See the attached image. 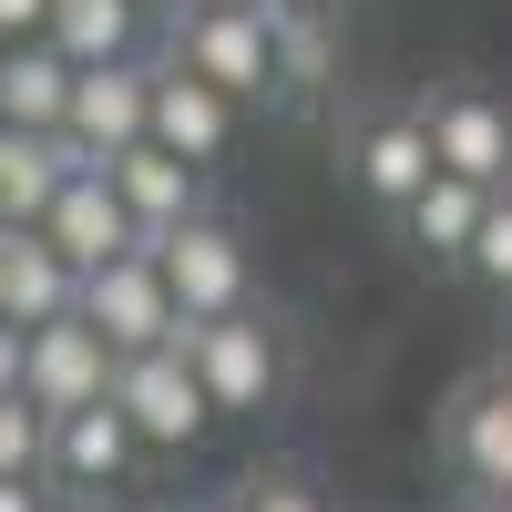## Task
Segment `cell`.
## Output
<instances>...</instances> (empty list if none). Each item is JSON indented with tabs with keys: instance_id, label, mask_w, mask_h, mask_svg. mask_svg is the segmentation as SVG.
Segmentation results:
<instances>
[{
	"instance_id": "5b68a950",
	"label": "cell",
	"mask_w": 512,
	"mask_h": 512,
	"mask_svg": "<svg viewBox=\"0 0 512 512\" xmlns=\"http://www.w3.org/2000/svg\"><path fill=\"white\" fill-rule=\"evenodd\" d=\"M420 134H431V164L461 185L502 195L512 185V103L482 93V82H441V93H420Z\"/></svg>"
},
{
	"instance_id": "277c9868",
	"label": "cell",
	"mask_w": 512,
	"mask_h": 512,
	"mask_svg": "<svg viewBox=\"0 0 512 512\" xmlns=\"http://www.w3.org/2000/svg\"><path fill=\"white\" fill-rule=\"evenodd\" d=\"M175 349H185V369H195V390L216 400V420H226V410H267L277 379H287V349H277V318H267V308H236V318H216V328H185Z\"/></svg>"
},
{
	"instance_id": "f546056e",
	"label": "cell",
	"mask_w": 512,
	"mask_h": 512,
	"mask_svg": "<svg viewBox=\"0 0 512 512\" xmlns=\"http://www.w3.org/2000/svg\"><path fill=\"white\" fill-rule=\"evenodd\" d=\"M134 11H175V0H134Z\"/></svg>"
},
{
	"instance_id": "2e32d148",
	"label": "cell",
	"mask_w": 512,
	"mask_h": 512,
	"mask_svg": "<svg viewBox=\"0 0 512 512\" xmlns=\"http://www.w3.org/2000/svg\"><path fill=\"white\" fill-rule=\"evenodd\" d=\"M72 308H82V277L62 267V256L41 246V236H0V318L31 338V328L72 318Z\"/></svg>"
},
{
	"instance_id": "8fae6325",
	"label": "cell",
	"mask_w": 512,
	"mask_h": 512,
	"mask_svg": "<svg viewBox=\"0 0 512 512\" xmlns=\"http://www.w3.org/2000/svg\"><path fill=\"white\" fill-rule=\"evenodd\" d=\"M41 246H52V256H62L72 277H93V267H113V256H144L134 216H123V195H113L103 175H72V185L52 195V216H41Z\"/></svg>"
},
{
	"instance_id": "f1b7e54d",
	"label": "cell",
	"mask_w": 512,
	"mask_h": 512,
	"mask_svg": "<svg viewBox=\"0 0 512 512\" xmlns=\"http://www.w3.org/2000/svg\"><path fill=\"white\" fill-rule=\"evenodd\" d=\"M267 11H277V21H297V11H328V0H267Z\"/></svg>"
},
{
	"instance_id": "e0dca14e",
	"label": "cell",
	"mask_w": 512,
	"mask_h": 512,
	"mask_svg": "<svg viewBox=\"0 0 512 512\" xmlns=\"http://www.w3.org/2000/svg\"><path fill=\"white\" fill-rule=\"evenodd\" d=\"M52 52L72 72H113V62H144V11L134 0H52Z\"/></svg>"
},
{
	"instance_id": "4316f807",
	"label": "cell",
	"mask_w": 512,
	"mask_h": 512,
	"mask_svg": "<svg viewBox=\"0 0 512 512\" xmlns=\"http://www.w3.org/2000/svg\"><path fill=\"white\" fill-rule=\"evenodd\" d=\"M451 512H512V502H502V492H461Z\"/></svg>"
},
{
	"instance_id": "4dcf8cb0",
	"label": "cell",
	"mask_w": 512,
	"mask_h": 512,
	"mask_svg": "<svg viewBox=\"0 0 512 512\" xmlns=\"http://www.w3.org/2000/svg\"><path fill=\"white\" fill-rule=\"evenodd\" d=\"M0 52H11V41H0Z\"/></svg>"
},
{
	"instance_id": "603a6c76",
	"label": "cell",
	"mask_w": 512,
	"mask_h": 512,
	"mask_svg": "<svg viewBox=\"0 0 512 512\" xmlns=\"http://www.w3.org/2000/svg\"><path fill=\"white\" fill-rule=\"evenodd\" d=\"M236 512H328V502L308 492V472H256V482L236 492Z\"/></svg>"
},
{
	"instance_id": "4fadbf2b",
	"label": "cell",
	"mask_w": 512,
	"mask_h": 512,
	"mask_svg": "<svg viewBox=\"0 0 512 512\" xmlns=\"http://www.w3.org/2000/svg\"><path fill=\"white\" fill-rule=\"evenodd\" d=\"M144 144H164L175 164H226V144H236V103L226 93H205L195 72H175V62H154V134Z\"/></svg>"
},
{
	"instance_id": "d6986e66",
	"label": "cell",
	"mask_w": 512,
	"mask_h": 512,
	"mask_svg": "<svg viewBox=\"0 0 512 512\" xmlns=\"http://www.w3.org/2000/svg\"><path fill=\"white\" fill-rule=\"evenodd\" d=\"M62 185H72L62 144H41V134H0V226H11V236H41V216H52Z\"/></svg>"
},
{
	"instance_id": "7402d4cb",
	"label": "cell",
	"mask_w": 512,
	"mask_h": 512,
	"mask_svg": "<svg viewBox=\"0 0 512 512\" xmlns=\"http://www.w3.org/2000/svg\"><path fill=\"white\" fill-rule=\"evenodd\" d=\"M461 267H472L492 297H512V185L482 205V236H472V256H461Z\"/></svg>"
},
{
	"instance_id": "7c38bea8",
	"label": "cell",
	"mask_w": 512,
	"mask_h": 512,
	"mask_svg": "<svg viewBox=\"0 0 512 512\" xmlns=\"http://www.w3.org/2000/svg\"><path fill=\"white\" fill-rule=\"evenodd\" d=\"M103 185L123 195V216H134V236H144V246L205 216V175H195V164H175L164 144H134V154H113V164H103Z\"/></svg>"
},
{
	"instance_id": "ba28073f",
	"label": "cell",
	"mask_w": 512,
	"mask_h": 512,
	"mask_svg": "<svg viewBox=\"0 0 512 512\" xmlns=\"http://www.w3.org/2000/svg\"><path fill=\"white\" fill-rule=\"evenodd\" d=\"M441 451H451L461 492H502V502H512V359L451 390V410H441Z\"/></svg>"
},
{
	"instance_id": "5bb4252c",
	"label": "cell",
	"mask_w": 512,
	"mask_h": 512,
	"mask_svg": "<svg viewBox=\"0 0 512 512\" xmlns=\"http://www.w3.org/2000/svg\"><path fill=\"white\" fill-rule=\"evenodd\" d=\"M134 461H144V441H134V420H123L113 400L52 420V482H72V492H113Z\"/></svg>"
},
{
	"instance_id": "ffe728a7",
	"label": "cell",
	"mask_w": 512,
	"mask_h": 512,
	"mask_svg": "<svg viewBox=\"0 0 512 512\" xmlns=\"http://www.w3.org/2000/svg\"><path fill=\"white\" fill-rule=\"evenodd\" d=\"M0 482H52V420L21 390H0Z\"/></svg>"
},
{
	"instance_id": "7a4b0ae2",
	"label": "cell",
	"mask_w": 512,
	"mask_h": 512,
	"mask_svg": "<svg viewBox=\"0 0 512 512\" xmlns=\"http://www.w3.org/2000/svg\"><path fill=\"white\" fill-rule=\"evenodd\" d=\"M164 62L195 72L205 93H226L236 113L267 103V93H287V82H277V11H175Z\"/></svg>"
},
{
	"instance_id": "52a82bcc",
	"label": "cell",
	"mask_w": 512,
	"mask_h": 512,
	"mask_svg": "<svg viewBox=\"0 0 512 512\" xmlns=\"http://www.w3.org/2000/svg\"><path fill=\"white\" fill-rule=\"evenodd\" d=\"M113 410L134 420L144 451H195L205 431H216V400L195 390L185 349H144V359H123V369H113Z\"/></svg>"
},
{
	"instance_id": "d4e9b609",
	"label": "cell",
	"mask_w": 512,
	"mask_h": 512,
	"mask_svg": "<svg viewBox=\"0 0 512 512\" xmlns=\"http://www.w3.org/2000/svg\"><path fill=\"white\" fill-rule=\"evenodd\" d=\"M21 359H31V338H21L11 318H0V390H21Z\"/></svg>"
},
{
	"instance_id": "9c48e42d",
	"label": "cell",
	"mask_w": 512,
	"mask_h": 512,
	"mask_svg": "<svg viewBox=\"0 0 512 512\" xmlns=\"http://www.w3.org/2000/svg\"><path fill=\"white\" fill-rule=\"evenodd\" d=\"M113 349L82 318H52V328H31V359H21V400L41 420H72V410H103L113 400Z\"/></svg>"
},
{
	"instance_id": "ac0fdd59",
	"label": "cell",
	"mask_w": 512,
	"mask_h": 512,
	"mask_svg": "<svg viewBox=\"0 0 512 512\" xmlns=\"http://www.w3.org/2000/svg\"><path fill=\"white\" fill-rule=\"evenodd\" d=\"M482 185H461V175H431L410 195V216H400V236L431 256V267H461V256H472V236H482Z\"/></svg>"
},
{
	"instance_id": "30bf717a",
	"label": "cell",
	"mask_w": 512,
	"mask_h": 512,
	"mask_svg": "<svg viewBox=\"0 0 512 512\" xmlns=\"http://www.w3.org/2000/svg\"><path fill=\"white\" fill-rule=\"evenodd\" d=\"M349 175H359V195L379 205V216H410V195L441 175L431 134H420V103H390V113L359 123V134H349Z\"/></svg>"
},
{
	"instance_id": "44dd1931",
	"label": "cell",
	"mask_w": 512,
	"mask_h": 512,
	"mask_svg": "<svg viewBox=\"0 0 512 512\" xmlns=\"http://www.w3.org/2000/svg\"><path fill=\"white\" fill-rule=\"evenodd\" d=\"M277 82H297V93H318V82H328V11L277 21Z\"/></svg>"
},
{
	"instance_id": "484cf974",
	"label": "cell",
	"mask_w": 512,
	"mask_h": 512,
	"mask_svg": "<svg viewBox=\"0 0 512 512\" xmlns=\"http://www.w3.org/2000/svg\"><path fill=\"white\" fill-rule=\"evenodd\" d=\"M0 512H52V492L41 482H0Z\"/></svg>"
},
{
	"instance_id": "83f0119b",
	"label": "cell",
	"mask_w": 512,
	"mask_h": 512,
	"mask_svg": "<svg viewBox=\"0 0 512 512\" xmlns=\"http://www.w3.org/2000/svg\"><path fill=\"white\" fill-rule=\"evenodd\" d=\"M175 11H267V0H175Z\"/></svg>"
},
{
	"instance_id": "cb8c5ba5",
	"label": "cell",
	"mask_w": 512,
	"mask_h": 512,
	"mask_svg": "<svg viewBox=\"0 0 512 512\" xmlns=\"http://www.w3.org/2000/svg\"><path fill=\"white\" fill-rule=\"evenodd\" d=\"M52 31V0H0V41H41Z\"/></svg>"
},
{
	"instance_id": "9a60e30c",
	"label": "cell",
	"mask_w": 512,
	"mask_h": 512,
	"mask_svg": "<svg viewBox=\"0 0 512 512\" xmlns=\"http://www.w3.org/2000/svg\"><path fill=\"white\" fill-rule=\"evenodd\" d=\"M62 113H72V62L52 41H11V52H0V134H41L52 144Z\"/></svg>"
},
{
	"instance_id": "8992f818",
	"label": "cell",
	"mask_w": 512,
	"mask_h": 512,
	"mask_svg": "<svg viewBox=\"0 0 512 512\" xmlns=\"http://www.w3.org/2000/svg\"><path fill=\"white\" fill-rule=\"evenodd\" d=\"M72 318L93 328L113 359H144V349H175V338H185V318H175V297H164V267H154V256H113V267H93Z\"/></svg>"
},
{
	"instance_id": "6da1fadb",
	"label": "cell",
	"mask_w": 512,
	"mask_h": 512,
	"mask_svg": "<svg viewBox=\"0 0 512 512\" xmlns=\"http://www.w3.org/2000/svg\"><path fill=\"white\" fill-rule=\"evenodd\" d=\"M144 256L164 267V297H175V318H185V328H216V318L256 308V267H246V226H236V216H216V205H205L195 226H175V236H154Z\"/></svg>"
},
{
	"instance_id": "3957f363",
	"label": "cell",
	"mask_w": 512,
	"mask_h": 512,
	"mask_svg": "<svg viewBox=\"0 0 512 512\" xmlns=\"http://www.w3.org/2000/svg\"><path fill=\"white\" fill-rule=\"evenodd\" d=\"M154 134V62H113V72H72V113H62V164L103 175L113 154H134Z\"/></svg>"
}]
</instances>
